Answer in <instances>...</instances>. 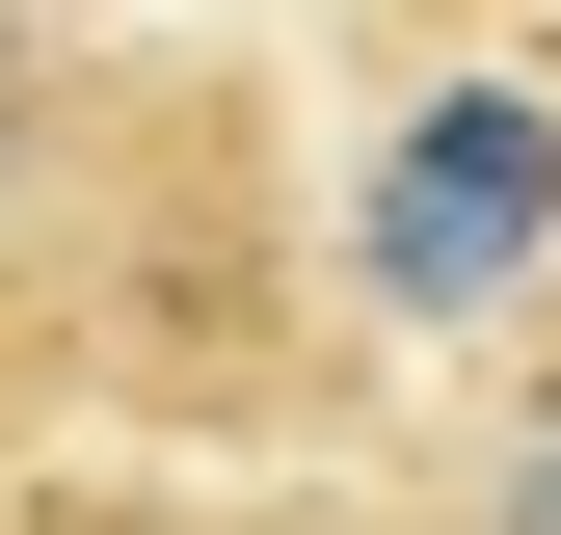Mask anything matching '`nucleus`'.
<instances>
[{
	"label": "nucleus",
	"instance_id": "obj_1",
	"mask_svg": "<svg viewBox=\"0 0 561 535\" xmlns=\"http://www.w3.org/2000/svg\"><path fill=\"white\" fill-rule=\"evenodd\" d=\"M535 215H561V134H535L508 81H455V107H428V161H401L375 295H508V268H535Z\"/></svg>",
	"mask_w": 561,
	"mask_h": 535
},
{
	"label": "nucleus",
	"instance_id": "obj_2",
	"mask_svg": "<svg viewBox=\"0 0 561 535\" xmlns=\"http://www.w3.org/2000/svg\"><path fill=\"white\" fill-rule=\"evenodd\" d=\"M81 241H107V81L0 0V295H27V268H81Z\"/></svg>",
	"mask_w": 561,
	"mask_h": 535
},
{
	"label": "nucleus",
	"instance_id": "obj_3",
	"mask_svg": "<svg viewBox=\"0 0 561 535\" xmlns=\"http://www.w3.org/2000/svg\"><path fill=\"white\" fill-rule=\"evenodd\" d=\"M0 535H321V509H215V482H27Z\"/></svg>",
	"mask_w": 561,
	"mask_h": 535
},
{
	"label": "nucleus",
	"instance_id": "obj_4",
	"mask_svg": "<svg viewBox=\"0 0 561 535\" xmlns=\"http://www.w3.org/2000/svg\"><path fill=\"white\" fill-rule=\"evenodd\" d=\"M481 535H561V429H535V455H508V509H481Z\"/></svg>",
	"mask_w": 561,
	"mask_h": 535
}]
</instances>
